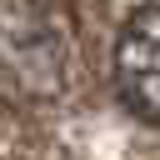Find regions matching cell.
I'll use <instances>...</instances> for the list:
<instances>
[{"instance_id": "obj_1", "label": "cell", "mask_w": 160, "mask_h": 160, "mask_svg": "<svg viewBox=\"0 0 160 160\" xmlns=\"http://www.w3.org/2000/svg\"><path fill=\"white\" fill-rule=\"evenodd\" d=\"M110 85L135 120L160 125V5L155 0L135 5L120 20L110 50Z\"/></svg>"}]
</instances>
